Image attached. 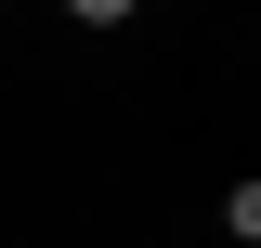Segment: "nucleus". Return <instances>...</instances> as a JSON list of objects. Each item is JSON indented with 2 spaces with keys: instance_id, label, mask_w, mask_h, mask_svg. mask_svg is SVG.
I'll use <instances>...</instances> for the list:
<instances>
[]
</instances>
